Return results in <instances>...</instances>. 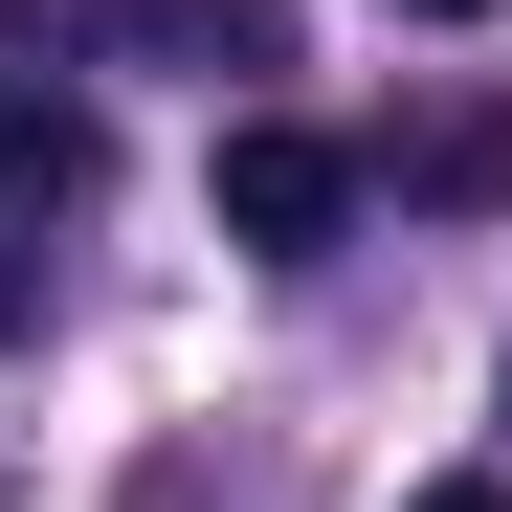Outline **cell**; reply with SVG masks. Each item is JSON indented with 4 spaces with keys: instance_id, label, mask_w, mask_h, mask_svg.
I'll list each match as a JSON object with an SVG mask.
<instances>
[{
    "instance_id": "5",
    "label": "cell",
    "mask_w": 512,
    "mask_h": 512,
    "mask_svg": "<svg viewBox=\"0 0 512 512\" xmlns=\"http://www.w3.org/2000/svg\"><path fill=\"white\" fill-rule=\"evenodd\" d=\"M423 512H512V490H490V468H446V490H423Z\"/></svg>"
},
{
    "instance_id": "3",
    "label": "cell",
    "mask_w": 512,
    "mask_h": 512,
    "mask_svg": "<svg viewBox=\"0 0 512 512\" xmlns=\"http://www.w3.org/2000/svg\"><path fill=\"white\" fill-rule=\"evenodd\" d=\"M134 45H179V67H290V0H112Z\"/></svg>"
},
{
    "instance_id": "6",
    "label": "cell",
    "mask_w": 512,
    "mask_h": 512,
    "mask_svg": "<svg viewBox=\"0 0 512 512\" xmlns=\"http://www.w3.org/2000/svg\"><path fill=\"white\" fill-rule=\"evenodd\" d=\"M401 23H490V0H401Z\"/></svg>"
},
{
    "instance_id": "7",
    "label": "cell",
    "mask_w": 512,
    "mask_h": 512,
    "mask_svg": "<svg viewBox=\"0 0 512 512\" xmlns=\"http://www.w3.org/2000/svg\"><path fill=\"white\" fill-rule=\"evenodd\" d=\"M134 512H201V490H134Z\"/></svg>"
},
{
    "instance_id": "2",
    "label": "cell",
    "mask_w": 512,
    "mask_h": 512,
    "mask_svg": "<svg viewBox=\"0 0 512 512\" xmlns=\"http://www.w3.org/2000/svg\"><path fill=\"white\" fill-rule=\"evenodd\" d=\"M90 179H112V112L67 90V67L0 45V201H90Z\"/></svg>"
},
{
    "instance_id": "4",
    "label": "cell",
    "mask_w": 512,
    "mask_h": 512,
    "mask_svg": "<svg viewBox=\"0 0 512 512\" xmlns=\"http://www.w3.org/2000/svg\"><path fill=\"white\" fill-rule=\"evenodd\" d=\"M401 201H512V90L446 112V134H401Z\"/></svg>"
},
{
    "instance_id": "1",
    "label": "cell",
    "mask_w": 512,
    "mask_h": 512,
    "mask_svg": "<svg viewBox=\"0 0 512 512\" xmlns=\"http://www.w3.org/2000/svg\"><path fill=\"white\" fill-rule=\"evenodd\" d=\"M334 223H357V134H312V112H223V245H245V268H312Z\"/></svg>"
}]
</instances>
